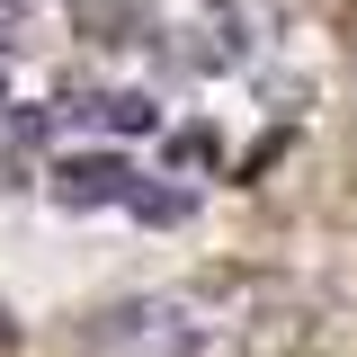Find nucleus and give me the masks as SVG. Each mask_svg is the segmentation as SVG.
<instances>
[{"mask_svg":"<svg viewBox=\"0 0 357 357\" xmlns=\"http://www.w3.org/2000/svg\"><path fill=\"white\" fill-rule=\"evenodd\" d=\"M0 188H27V161L18 152H0Z\"/></svg>","mask_w":357,"mask_h":357,"instance_id":"20e7f679","label":"nucleus"},{"mask_svg":"<svg viewBox=\"0 0 357 357\" xmlns=\"http://www.w3.org/2000/svg\"><path fill=\"white\" fill-rule=\"evenodd\" d=\"M197 286L188 295H126V304L89 312V349L98 357H197Z\"/></svg>","mask_w":357,"mask_h":357,"instance_id":"f03ea898","label":"nucleus"},{"mask_svg":"<svg viewBox=\"0 0 357 357\" xmlns=\"http://www.w3.org/2000/svg\"><path fill=\"white\" fill-rule=\"evenodd\" d=\"M197 321H206L197 357H304L312 349V304L295 286H277V277L197 286Z\"/></svg>","mask_w":357,"mask_h":357,"instance_id":"f257e3e1","label":"nucleus"},{"mask_svg":"<svg viewBox=\"0 0 357 357\" xmlns=\"http://www.w3.org/2000/svg\"><path fill=\"white\" fill-rule=\"evenodd\" d=\"M54 197H63V206H116V197H134V170L116 152H72V161L54 170Z\"/></svg>","mask_w":357,"mask_h":357,"instance_id":"7ed1b4c3","label":"nucleus"},{"mask_svg":"<svg viewBox=\"0 0 357 357\" xmlns=\"http://www.w3.org/2000/svg\"><path fill=\"white\" fill-rule=\"evenodd\" d=\"M9 349H18V312L0 304V357H9Z\"/></svg>","mask_w":357,"mask_h":357,"instance_id":"39448f33","label":"nucleus"}]
</instances>
